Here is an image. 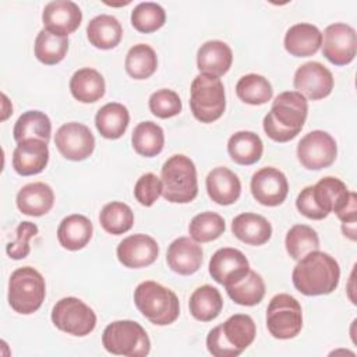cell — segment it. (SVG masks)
Here are the masks:
<instances>
[{
	"mask_svg": "<svg viewBox=\"0 0 357 357\" xmlns=\"http://www.w3.org/2000/svg\"><path fill=\"white\" fill-rule=\"evenodd\" d=\"M340 279L337 261L329 254L315 250L298 259L293 269L294 287L304 296H322L332 293Z\"/></svg>",
	"mask_w": 357,
	"mask_h": 357,
	"instance_id": "1",
	"label": "cell"
},
{
	"mask_svg": "<svg viewBox=\"0 0 357 357\" xmlns=\"http://www.w3.org/2000/svg\"><path fill=\"white\" fill-rule=\"evenodd\" d=\"M308 114L307 99L297 91L279 93L264 117L265 134L276 142H287L297 137Z\"/></svg>",
	"mask_w": 357,
	"mask_h": 357,
	"instance_id": "2",
	"label": "cell"
},
{
	"mask_svg": "<svg viewBox=\"0 0 357 357\" xmlns=\"http://www.w3.org/2000/svg\"><path fill=\"white\" fill-rule=\"evenodd\" d=\"M254 319L247 314H234L209 331L206 349L213 357H237L255 339Z\"/></svg>",
	"mask_w": 357,
	"mask_h": 357,
	"instance_id": "3",
	"label": "cell"
},
{
	"mask_svg": "<svg viewBox=\"0 0 357 357\" xmlns=\"http://www.w3.org/2000/svg\"><path fill=\"white\" fill-rule=\"evenodd\" d=\"M134 303L138 311L158 326L173 324L180 314V303L174 291L153 280H145L135 287Z\"/></svg>",
	"mask_w": 357,
	"mask_h": 357,
	"instance_id": "4",
	"label": "cell"
},
{
	"mask_svg": "<svg viewBox=\"0 0 357 357\" xmlns=\"http://www.w3.org/2000/svg\"><path fill=\"white\" fill-rule=\"evenodd\" d=\"M162 195L173 204H188L198 194L197 169L185 155H173L162 166Z\"/></svg>",
	"mask_w": 357,
	"mask_h": 357,
	"instance_id": "5",
	"label": "cell"
},
{
	"mask_svg": "<svg viewBox=\"0 0 357 357\" xmlns=\"http://www.w3.org/2000/svg\"><path fill=\"white\" fill-rule=\"evenodd\" d=\"M190 107L201 123H213L222 117L226 109L225 86L220 78L201 73L191 82Z\"/></svg>",
	"mask_w": 357,
	"mask_h": 357,
	"instance_id": "6",
	"label": "cell"
},
{
	"mask_svg": "<svg viewBox=\"0 0 357 357\" xmlns=\"http://www.w3.org/2000/svg\"><path fill=\"white\" fill-rule=\"evenodd\" d=\"M46 296L45 279L36 269L22 266L15 269L8 280V304L22 315L38 311Z\"/></svg>",
	"mask_w": 357,
	"mask_h": 357,
	"instance_id": "7",
	"label": "cell"
},
{
	"mask_svg": "<svg viewBox=\"0 0 357 357\" xmlns=\"http://www.w3.org/2000/svg\"><path fill=\"white\" fill-rule=\"evenodd\" d=\"M102 344L106 351L126 357H145L151 350L146 331L130 319L109 324L102 333Z\"/></svg>",
	"mask_w": 357,
	"mask_h": 357,
	"instance_id": "8",
	"label": "cell"
},
{
	"mask_svg": "<svg viewBox=\"0 0 357 357\" xmlns=\"http://www.w3.org/2000/svg\"><path fill=\"white\" fill-rule=\"evenodd\" d=\"M266 328L276 339L296 337L303 328L300 303L286 293L273 296L266 308Z\"/></svg>",
	"mask_w": 357,
	"mask_h": 357,
	"instance_id": "9",
	"label": "cell"
},
{
	"mask_svg": "<svg viewBox=\"0 0 357 357\" xmlns=\"http://www.w3.org/2000/svg\"><path fill=\"white\" fill-rule=\"evenodd\" d=\"M53 325L73 336H86L96 326V314L77 297L60 298L52 310Z\"/></svg>",
	"mask_w": 357,
	"mask_h": 357,
	"instance_id": "10",
	"label": "cell"
},
{
	"mask_svg": "<svg viewBox=\"0 0 357 357\" xmlns=\"http://www.w3.org/2000/svg\"><path fill=\"white\" fill-rule=\"evenodd\" d=\"M337 155L335 138L322 130H314L305 134L297 144V158L303 167L308 170H321L329 167Z\"/></svg>",
	"mask_w": 357,
	"mask_h": 357,
	"instance_id": "11",
	"label": "cell"
},
{
	"mask_svg": "<svg viewBox=\"0 0 357 357\" xmlns=\"http://www.w3.org/2000/svg\"><path fill=\"white\" fill-rule=\"evenodd\" d=\"M54 144L61 156L68 160H84L95 149V137L91 130L77 121L63 124L54 135Z\"/></svg>",
	"mask_w": 357,
	"mask_h": 357,
	"instance_id": "12",
	"label": "cell"
},
{
	"mask_svg": "<svg viewBox=\"0 0 357 357\" xmlns=\"http://www.w3.org/2000/svg\"><path fill=\"white\" fill-rule=\"evenodd\" d=\"M357 52V35L353 26L336 22L325 28L322 54L335 66L351 63Z\"/></svg>",
	"mask_w": 357,
	"mask_h": 357,
	"instance_id": "13",
	"label": "cell"
},
{
	"mask_svg": "<svg viewBox=\"0 0 357 357\" xmlns=\"http://www.w3.org/2000/svg\"><path fill=\"white\" fill-rule=\"evenodd\" d=\"M293 85L305 99L319 100L332 92L333 75L321 63L307 61L296 70Z\"/></svg>",
	"mask_w": 357,
	"mask_h": 357,
	"instance_id": "14",
	"label": "cell"
},
{
	"mask_svg": "<svg viewBox=\"0 0 357 357\" xmlns=\"http://www.w3.org/2000/svg\"><path fill=\"white\" fill-rule=\"evenodd\" d=\"M289 192V183L286 176L276 167H262L252 174L251 194L265 206L280 205Z\"/></svg>",
	"mask_w": 357,
	"mask_h": 357,
	"instance_id": "15",
	"label": "cell"
},
{
	"mask_svg": "<svg viewBox=\"0 0 357 357\" xmlns=\"http://www.w3.org/2000/svg\"><path fill=\"white\" fill-rule=\"evenodd\" d=\"M248 271L250 262L237 248H220L211 257L209 261V273L212 279L225 287L243 279Z\"/></svg>",
	"mask_w": 357,
	"mask_h": 357,
	"instance_id": "16",
	"label": "cell"
},
{
	"mask_svg": "<svg viewBox=\"0 0 357 357\" xmlns=\"http://www.w3.org/2000/svg\"><path fill=\"white\" fill-rule=\"evenodd\" d=\"M159 255V245L148 234H131L117 245V258L127 268L138 269L152 265Z\"/></svg>",
	"mask_w": 357,
	"mask_h": 357,
	"instance_id": "17",
	"label": "cell"
},
{
	"mask_svg": "<svg viewBox=\"0 0 357 357\" xmlns=\"http://www.w3.org/2000/svg\"><path fill=\"white\" fill-rule=\"evenodd\" d=\"M42 21L47 31L61 36H68L81 25L82 13L74 1L54 0L45 6Z\"/></svg>",
	"mask_w": 357,
	"mask_h": 357,
	"instance_id": "18",
	"label": "cell"
},
{
	"mask_svg": "<svg viewBox=\"0 0 357 357\" xmlns=\"http://www.w3.org/2000/svg\"><path fill=\"white\" fill-rule=\"evenodd\" d=\"M49 162L47 142L31 138L17 144L13 152V167L20 176H33L45 170Z\"/></svg>",
	"mask_w": 357,
	"mask_h": 357,
	"instance_id": "19",
	"label": "cell"
},
{
	"mask_svg": "<svg viewBox=\"0 0 357 357\" xmlns=\"http://www.w3.org/2000/svg\"><path fill=\"white\" fill-rule=\"evenodd\" d=\"M204 251L191 237H178L170 243L166 261L169 268L178 275H192L202 265Z\"/></svg>",
	"mask_w": 357,
	"mask_h": 357,
	"instance_id": "20",
	"label": "cell"
},
{
	"mask_svg": "<svg viewBox=\"0 0 357 357\" xmlns=\"http://www.w3.org/2000/svg\"><path fill=\"white\" fill-rule=\"evenodd\" d=\"M351 191L347 190L346 184L337 177H324L315 185H311V197L326 218L331 212L337 213L350 199Z\"/></svg>",
	"mask_w": 357,
	"mask_h": 357,
	"instance_id": "21",
	"label": "cell"
},
{
	"mask_svg": "<svg viewBox=\"0 0 357 357\" xmlns=\"http://www.w3.org/2000/svg\"><path fill=\"white\" fill-rule=\"evenodd\" d=\"M205 183L209 198L219 205H231L241 194L240 178L234 172L223 166L211 170Z\"/></svg>",
	"mask_w": 357,
	"mask_h": 357,
	"instance_id": "22",
	"label": "cell"
},
{
	"mask_svg": "<svg viewBox=\"0 0 357 357\" xmlns=\"http://www.w3.org/2000/svg\"><path fill=\"white\" fill-rule=\"evenodd\" d=\"M233 63V53L227 43L222 40H208L198 49L197 66L204 74L222 77Z\"/></svg>",
	"mask_w": 357,
	"mask_h": 357,
	"instance_id": "23",
	"label": "cell"
},
{
	"mask_svg": "<svg viewBox=\"0 0 357 357\" xmlns=\"http://www.w3.org/2000/svg\"><path fill=\"white\" fill-rule=\"evenodd\" d=\"M321 45L322 33L312 24H296L284 35V49L294 57L312 56L319 50Z\"/></svg>",
	"mask_w": 357,
	"mask_h": 357,
	"instance_id": "24",
	"label": "cell"
},
{
	"mask_svg": "<svg viewBox=\"0 0 357 357\" xmlns=\"http://www.w3.org/2000/svg\"><path fill=\"white\" fill-rule=\"evenodd\" d=\"M17 208L28 216L46 215L54 204V192L46 183H29L17 194Z\"/></svg>",
	"mask_w": 357,
	"mask_h": 357,
	"instance_id": "25",
	"label": "cell"
},
{
	"mask_svg": "<svg viewBox=\"0 0 357 357\" xmlns=\"http://www.w3.org/2000/svg\"><path fill=\"white\" fill-rule=\"evenodd\" d=\"M233 234L250 245H262L272 236L271 223L261 215L245 212L237 215L231 222Z\"/></svg>",
	"mask_w": 357,
	"mask_h": 357,
	"instance_id": "26",
	"label": "cell"
},
{
	"mask_svg": "<svg viewBox=\"0 0 357 357\" xmlns=\"http://www.w3.org/2000/svg\"><path fill=\"white\" fill-rule=\"evenodd\" d=\"M92 222L79 213L66 216L57 229V240L63 248L78 251L84 248L92 238Z\"/></svg>",
	"mask_w": 357,
	"mask_h": 357,
	"instance_id": "27",
	"label": "cell"
},
{
	"mask_svg": "<svg viewBox=\"0 0 357 357\" xmlns=\"http://www.w3.org/2000/svg\"><path fill=\"white\" fill-rule=\"evenodd\" d=\"M86 36L89 43L95 47L109 50L120 43L123 36V28L116 17L109 14H100L88 22Z\"/></svg>",
	"mask_w": 357,
	"mask_h": 357,
	"instance_id": "28",
	"label": "cell"
},
{
	"mask_svg": "<svg viewBox=\"0 0 357 357\" xmlns=\"http://www.w3.org/2000/svg\"><path fill=\"white\" fill-rule=\"evenodd\" d=\"M105 79L95 68H79L70 79L71 95L81 103L98 102L105 95Z\"/></svg>",
	"mask_w": 357,
	"mask_h": 357,
	"instance_id": "29",
	"label": "cell"
},
{
	"mask_svg": "<svg viewBox=\"0 0 357 357\" xmlns=\"http://www.w3.org/2000/svg\"><path fill=\"white\" fill-rule=\"evenodd\" d=\"M130 123L127 107L117 102H110L102 106L95 116V126L99 134L107 139L120 138Z\"/></svg>",
	"mask_w": 357,
	"mask_h": 357,
	"instance_id": "30",
	"label": "cell"
},
{
	"mask_svg": "<svg viewBox=\"0 0 357 357\" xmlns=\"http://www.w3.org/2000/svg\"><path fill=\"white\" fill-rule=\"evenodd\" d=\"M227 152L237 165L250 166L261 159L264 144L258 134L252 131H238L229 138Z\"/></svg>",
	"mask_w": 357,
	"mask_h": 357,
	"instance_id": "31",
	"label": "cell"
},
{
	"mask_svg": "<svg viewBox=\"0 0 357 357\" xmlns=\"http://www.w3.org/2000/svg\"><path fill=\"white\" fill-rule=\"evenodd\" d=\"M191 315L202 322H209L215 319L222 308L223 300L219 290L211 284H204L194 290L188 301Z\"/></svg>",
	"mask_w": 357,
	"mask_h": 357,
	"instance_id": "32",
	"label": "cell"
},
{
	"mask_svg": "<svg viewBox=\"0 0 357 357\" xmlns=\"http://www.w3.org/2000/svg\"><path fill=\"white\" fill-rule=\"evenodd\" d=\"M13 134L17 144L31 138H38L49 142L52 134L50 119L39 110H28L22 113L15 121Z\"/></svg>",
	"mask_w": 357,
	"mask_h": 357,
	"instance_id": "33",
	"label": "cell"
},
{
	"mask_svg": "<svg viewBox=\"0 0 357 357\" xmlns=\"http://www.w3.org/2000/svg\"><path fill=\"white\" fill-rule=\"evenodd\" d=\"M131 142L138 155L153 158L163 149L165 134L159 124L153 121H142L134 128Z\"/></svg>",
	"mask_w": 357,
	"mask_h": 357,
	"instance_id": "34",
	"label": "cell"
},
{
	"mask_svg": "<svg viewBox=\"0 0 357 357\" xmlns=\"http://www.w3.org/2000/svg\"><path fill=\"white\" fill-rule=\"evenodd\" d=\"M226 291L236 304L251 307L262 301L265 296V283L259 273L250 269L243 279L227 286Z\"/></svg>",
	"mask_w": 357,
	"mask_h": 357,
	"instance_id": "35",
	"label": "cell"
},
{
	"mask_svg": "<svg viewBox=\"0 0 357 357\" xmlns=\"http://www.w3.org/2000/svg\"><path fill=\"white\" fill-rule=\"evenodd\" d=\"M68 50V38L61 36L57 33H53L43 28L39 31L35 39L33 52L36 59L46 64V66H54L60 63Z\"/></svg>",
	"mask_w": 357,
	"mask_h": 357,
	"instance_id": "36",
	"label": "cell"
},
{
	"mask_svg": "<svg viewBox=\"0 0 357 357\" xmlns=\"http://www.w3.org/2000/svg\"><path fill=\"white\" fill-rule=\"evenodd\" d=\"M124 67L127 74L134 79H146L158 68V57L155 50L145 43L134 45L124 61Z\"/></svg>",
	"mask_w": 357,
	"mask_h": 357,
	"instance_id": "37",
	"label": "cell"
},
{
	"mask_svg": "<svg viewBox=\"0 0 357 357\" xmlns=\"http://www.w3.org/2000/svg\"><path fill=\"white\" fill-rule=\"evenodd\" d=\"M99 222L103 230H106L110 234L119 236L127 233L132 227L134 213L127 204L112 201L102 208Z\"/></svg>",
	"mask_w": 357,
	"mask_h": 357,
	"instance_id": "38",
	"label": "cell"
},
{
	"mask_svg": "<svg viewBox=\"0 0 357 357\" xmlns=\"http://www.w3.org/2000/svg\"><path fill=\"white\" fill-rule=\"evenodd\" d=\"M236 93L244 103L257 106L271 100L273 89L265 77L259 74H247L238 79L236 85Z\"/></svg>",
	"mask_w": 357,
	"mask_h": 357,
	"instance_id": "39",
	"label": "cell"
},
{
	"mask_svg": "<svg viewBox=\"0 0 357 357\" xmlns=\"http://www.w3.org/2000/svg\"><path fill=\"white\" fill-rule=\"evenodd\" d=\"M284 245L287 254L298 261L308 252L319 248V237L312 227L307 225H294L286 234Z\"/></svg>",
	"mask_w": 357,
	"mask_h": 357,
	"instance_id": "40",
	"label": "cell"
},
{
	"mask_svg": "<svg viewBox=\"0 0 357 357\" xmlns=\"http://www.w3.org/2000/svg\"><path fill=\"white\" fill-rule=\"evenodd\" d=\"M226 229L225 219L216 212L195 215L188 226L190 237L197 243H209L219 238Z\"/></svg>",
	"mask_w": 357,
	"mask_h": 357,
	"instance_id": "41",
	"label": "cell"
},
{
	"mask_svg": "<svg viewBox=\"0 0 357 357\" xmlns=\"http://www.w3.org/2000/svg\"><path fill=\"white\" fill-rule=\"evenodd\" d=\"M166 22V13L162 6L152 1H144L131 11L132 26L142 33H151L162 28Z\"/></svg>",
	"mask_w": 357,
	"mask_h": 357,
	"instance_id": "42",
	"label": "cell"
},
{
	"mask_svg": "<svg viewBox=\"0 0 357 357\" xmlns=\"http://www.w3.org/2000/svg\"><path fill=\"white\" fill-rule=\"evenodd\" d=\"M181 99L177 92L172 89H159L149 98V110L159 119H170L181 112Z\"/></svg>",
	"mask_w": 357,
	"mask_h": 357,
	"instance_id": "43",
	"label": "cell"
},
{
	"mask_svg": "<svg viewBox=\"0 0 357 357\" xmlns=\"http://www.w3.org/2000/svg\"><path fill=\"white\" fill-rule=\"evenodd\" d=\"M39 229L32 222H21L15 230V240L6 247L7 255L13 259H24L29 255V240L38 234Z\"/></svg>",
	"mask_w": 357,
	"mask_h": 357,
	"instance_id": "44",
	"label": "cell"
},
{
	"mask_svg": "<svg viewBox=\"0 0 357 357\" xmlns=\"http://www.w3.org/2000/svg\"><path fill=\"white\" fill-rule=\"evenodd\" d=\"M134 195L141 205H153L162 195V180L153 173L142 174L135 183Z\"/></svg>",
	"mask_w": 357,
	"mask_h": 357,
	"instance_id": "45",
	"label": "cell"
},
{
	"mask_svg": "<svg viewBox=\"0 0 357 357\" xmlns=\"http://www.w3.org/2000/svg\"><path fill=\"white\" fill-rule=\"evenodd\" d=\"M296 206L301 215H304L308 219L321 220L325 219V216L321 213V211L317 208L312 197H311V185L301 190V192L297 195Z\"/></svg>",
	"mask_w": 357,
	"mask_h": 357,
	"instance_id": "46",
	"label": "cell"
},
{
	"mask_svg": "<svg viewBox=\"0 0 357 357\" xmlns=\"http://www.w3.org/2000/svg\"><path fill=\"white\" fill-rule=\"evenodd\" d=\"M342 223H356L357 220V195L354 191L350 194L349 202L336 213Z\"/></svg>",
	"mask_w": 357,
	"mask_h": 357,
	"instance_id": "47",
	"label": "cell"
}]
</instances>
